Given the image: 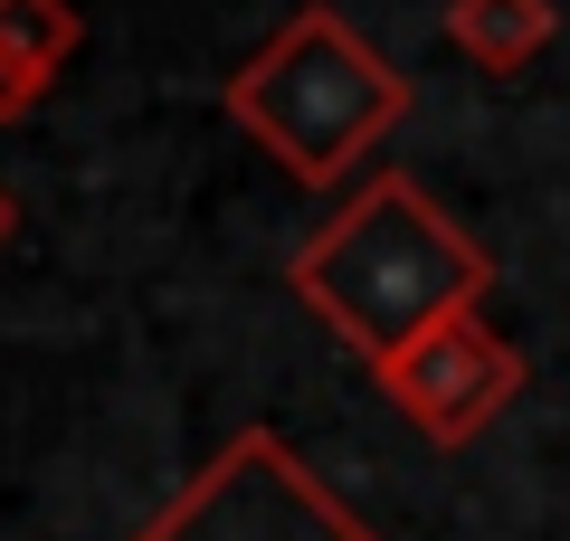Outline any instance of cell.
Listing matches in <instances>:
<instances>
[{
	"instance_id": "6da1fadb",
	"label": "cell",
	"mask_w": 570,
	"mask_h": 541,
	"mask_svg": "<svg viewBox=\"0 0 570 541\" xmlns=\"http://www.w3.org/2000/svg\"><path fill=\"white\" fill-rule=\"evenodd\" d=\"M485 247L428 200L409 171H381L352 190L305 247H295V295L333 323L362 361H390L448 314H485Z\"/></svg>"
},
{
	"instance_id": "7a4b0ae2",
	"label": "cell",
	"mask_w": 570,
	"mask_h": 541,
	"mask_svg": "<svg viewBox=\"0 0 570 541\" xmlns=\"http://www.w3.org/2000/svg\"><path fill=\"white\" fill-rule=\"evenodd\" d=\"M400 115H409V77L343 10H295L228 77V124H247L305 190H333Z\"/></svg>"
},
{
	"instance_id": "3957f363",
	"label": "cell",
	"mask_w": 570,
	"mask_h": 541,
	"mask_svg": "<svg viewBox=\"0 0 570 541\" xmlns=\"http://www.w3.org/2000/svg\"><path fill=\"white\" fill-rule=\"evenodd\" d=\"M134 541H381L276 427H238Z\"/></svg>"
},
{
	"instance_id": "277c9868",
	"label": "cell",
	"mask_w": 570,
	"mask_h": 541,
	"mask_svg": "<svg viewBox=\"0 0 570 541\" xmlns=\"http://www.w3.org/2000/svg\"><path fill=\"white\" fill-rule=\"evenodd\" d=\"M371 381L390 390V409H400L419 437L466 446L475 427L494 419V409L523 400V352H513V342L494 333L485 314H448V323H428L409 352L371 361Z\"/></svg>"
},
{
	"instance_id": "5b68a950",
	"label": "cell",
	"mask_w": 570,
	"mask_h": 541,
	"mask_svg": "<svg viewBox=\"0 0 570 541\" xmlns=\"http://www.w3.org/2000/svg\"><path fill=\"white\" fill-rule=\"evenodd\" d=\"M551 29H561L551 0H448V39L466 48L485 77H523L551 48Z\"/></svg>"
},
{
	"instance_id": "8992f818",
	"label": "cell",
	"mask_w": 570,
	"mask_h": 541,
	"mask_svg": "<svg viewBox=\"0 0 570 541\" xmlns=\"http://www.w3.org/2000/svg\"><path fill=\"white\" fill-rule=\"evenodd\" d=\"M67 48H77V10H67V0H0V58L10 67L58 77Z\"/></svg>"
},
{
	"instance_id": "52a82bcc",
	"label": "cell",
	"mask_w": 570,
	"mask_h": 541,
	"mask_svg": "<svg viewBox=\"0 0 570 541\" xmlns=\"http://www.w3.org/2000/svg\"><path fill=\"white\" fill-rule=\"evenodd\" d=\"M39 96H48V77H39V67H10V58H0V124H10V115H29Z\"/></svg>"
},
{
	"instance_id": "ba28073f",
	"label": "cell",
	"mask_w": 570,
	"mask_h": 541,
	"mask_svg": "<svg viewBox=\"0 0 570 541\" xmlns=\"http://www.w3.org/2000/svg\"><path fill=\"white\" fill-rule=\"evenodd\" d=\"M0 238H10V200H0Z\"/></svg>"
}]
</instances>
